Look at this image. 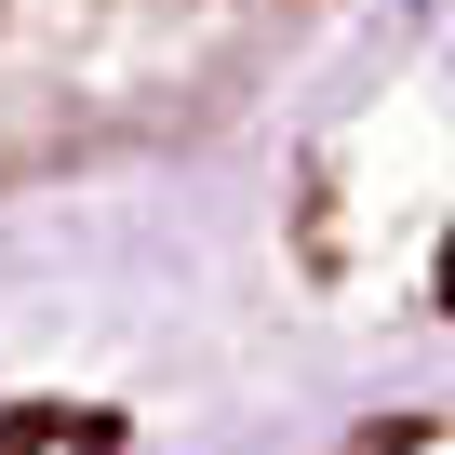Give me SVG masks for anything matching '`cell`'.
Instances as JSON below:
<instances>
[{
	"label": "cell",
	"instance_id": "1",
	"mask_svg": "<svg viewBox=\"0 0 455 455\" xmlns=\"http://www.w3.org/2000/svg\"><path fill=\"white\" fill-rule=\"evenodd\" d=\"M335 0H0V201L214 134Z\"/></svg>",
	"mask_w": 455,
	"mask_h": 455
}]
</instances>
